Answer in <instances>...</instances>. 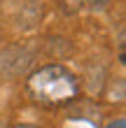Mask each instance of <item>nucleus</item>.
<instances>
[{"label": "nucleus", "mask_w": 126, "mask_h": 128, "mask_svg": "<svg viewBox=\"0 0 126 128\" xmlns=\"http://www.w3.org/2000/svg\"><path fill=\"white\" fill-rule=\"evenodd\" d=\"M35 63V51L24 42H14L0 47V77L3 79H19L31 72Z\"/></svg>", "instance_id": "nucleus-2"}, {"label": "nucleus", "mask_w": 126, "mask_h": 128, "mask_svg": "<svg viewBox=\"0 0 126 128\" xmlns=\"http://www.w3.org/2000/svg\"><path fill=\"white\" fill-rule=\"evenodd\" d=\"M40 16H42V2H38V0H26V2L19 7L17 26L21 28V30L35 28V24L40 21Z\"/></svg>", "instance_id": "nucleus-3"}, {"label": "nucleus", "mask_w": 126, "mask_h": 128, "mask_svg": "<svg viewBox=\"0 0 126 128\" xmlns=\"http://www.w3.org/2000/svg\"><path fill=\"white\" fill-rule=\"evenodd\" d=\"M26 93L42 107H65L79 96V79L63 63H47L26 74Z\"/></svg>", "instance_id": "nucleus-1"}, {"label": "nucleus", "mask_w": 126, "mask_h": 128, "mask_svg": "<svg viewBox=\"0 0 126 128\" xmlns=\"http://www.w3.org/2000/svg\"><path fill=\"white\" fill-rule=\"evenodd\" d=\"M0 40H3V30H0Z\"/></svg>", "instance_id": "nucleus-6"}, {"label": "nucleus", "mask_w": 126, "mask_h": 128, "mask_svg": "<svg viewBox=\"0 0 126 128\" xmlns=\"http://www.w3.org/2000/svg\"><path fill=\"white\" fill-rule=\"evenodd\" d=\"M70 2L77 7H84V10H105L110 0H70Z\"/></svg>", "instance_id": "nucleus-4"}, {"label": "nucleus", "mask_w": 126, "mask_h": 128, "mask_svg": "<svg viewBox=\"0 0 126 128\" xmlns=\"http://www.w3.org/2000/svg\"><path fill=\"white\" fill-rule=\"evenodd\" d=\"M12 128H40V126H35V124H14Z\"/></svg>", "instance_id": "nucleus-5"}]
</instances>
